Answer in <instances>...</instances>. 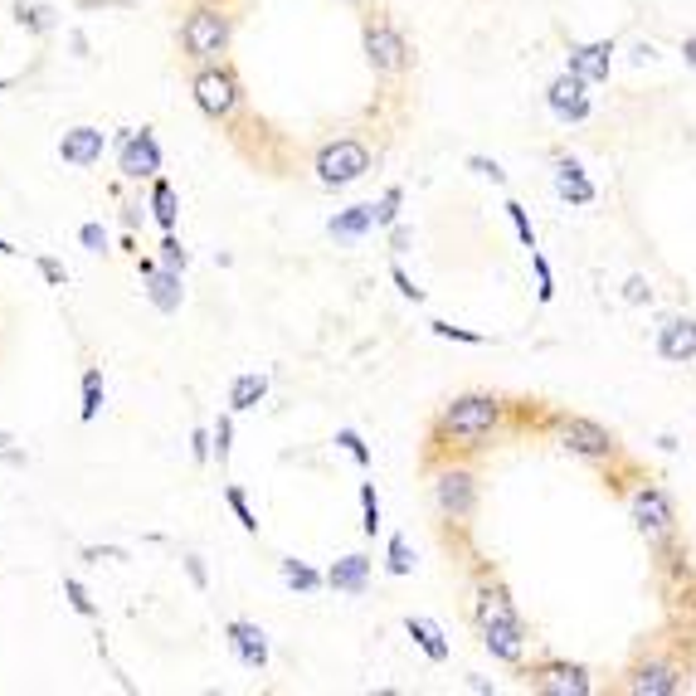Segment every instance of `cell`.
I'll return each mask as SVG.
<instances>
[{"label": "cell", "instance_id": "3957f363", "mask_svg": "<svg viewBox=\"0 0 696 696\" xmlns=\"http://www.w3.org/2000/svg\"><path fill=\"white\" fill-rule=\"evenodd\" d=\"M181 49L190 64H220L224 49H229V15H224L220 5H195L190 15H185L181 25Z\"/></svg>", "mask_w": 696, "mask_h": 696}, {"label": "cell", "instance_id": "74e56055", "mask_svg": "<svg viewBox=\"0 0 696 696\" xmlns=\"http://www.w3.org/2000/svg\"><path fill=\"white\" fill-rule=\"evenodd\" d=\"M210 434H215V458L229 463V448H234V424H229V414H220V424H215Z\"/></svg>", "mask_w": 696, "mask_h": 696}, {"label": "cell", "instance_id": "ba28073f", "mask_svg": "<svg viewBox=\"0 0 696 696\" xmlns=\"http://www.w3.org/2000/svg\"><path fill=\"white\" fill-rule=\"evenodd\" d=\"M370 171V151L361 147V142H331V147L317 151V181L331 185V190H341V185L361 181Z\"/></svg>", "mask_w": 696, "mask_h": 696}, {"label": "cell", "instance_id": "60d3db41", "mask_svg": "<svg viewBox=\"0 0 696 696\" xmlns=\"http://www.w3.org/2000/svg\"><path fill=\"white\" fill-rule=\"evenodd\" d=\"M190 453H195V463H210V458H215V434L195 429V434H190Z\"/></svg>", "mask_w": 696, "mask_h": 696}, {"label": "cell", "instance_id": "277c9868", "mask_svg": "<svg viewBox=\"0 0 696 696\" xmlns=\"http://www.w3.org/2000/svg\"><path fill=\"white\" fill-rule=\"evenodd\" d=\"M555 443L565 448V453H575V458H589V463H609L614 453H619V443L614 434L604 429V424H594L585 414H560L555 424Z\"/></svg>", "mask_w": 696, "mask_h": 696}, {"label": "cell", "instance_id": "2e32d148", "mask_svg": "<svg viewBox=\"0 0 696 696\" xmlns=\"http://www.w3.org/2000/svg\"><path fill=\"white\" fill-rule=\"evenodd\" d=\"M658 356L667 366H687L696 361V317H672L658 327Z\"/></svg>", "mask_w": 696, "mask_h": 696}, {"label": "cell", "instance_id": "4316f807", "mask_svg": "<svg viewBox=\"0 0 696 696\" xmlns=\"http://www.w3.org/2000/svg\"><path fill=\"white\" fill-rule=\"evenodd\" d=\"M15 15H20V25H25L30 35H49V30H54V10H49V5H25V0H20Z\"/></svg>", "mask_w": 696, "mask_h": 696}, {"label": "cell", "instance_id": "6da1fadb", "mask_svg": "<svg viewBox=\"0 0 696 696\" xmlns=\"http://www.w3.org/2000/svg\"><path fill=\"white\" fill-rule=\"evenodd\" d=\"M473 614H477V628H482V648H487L497 662L521 667L531 638H526V623H521V614H516L507 585L482 580V585H477V599H473Z\"/></svg>", "mask_w": 696, "mask_h": 696}, {"label": "cell", "instance_id": "e575fe53", "mask_svg": "<svg viewBox=\"0 0 696 696\" xmlns=\"http://www.w3.org/2000/svg\"><path fill=\"white\" fill-rule=\"evenodd\" d=\"M336 448H346L361 468H370V448H366V439H361L356 429H336Z\"/></svg>", "mask_w": 696, "mask_h": 696}, {"label": "cell", "instance_id": "ab89813d", "mask_svg": "<svg viewBox=\"0 0 696 696\" xmlns=\"http://www.w3.org/2000/svg\"><path fill=\"white\" fill-rule=\"evenodd\" d=\"M78 239H83V249H88V254H103V249H108V229H103V224H83V229H78Z\"/></svg>", "mask_w": 696, "mask_h": 696}, {"label": "cell", "instance_id": "8d00e7d4", "mask_svg": "<svg viewBox=\"0 0 696 696\" xmlns=\"http://www.w3.org/2000/svg\"><path fill=\"white\" fill-rule=\"evenodd\" d=\"M64 594H69V604H74V614H83V619H93V614H98V604L88 599V589L78 585V580H64Z\"/></svg>", "mask_w": 696, "mask_h": 696}, {"label": "cell", "instance_id": "7a4b0ae2", "mask_svg": "<svg viewBox=\"0 0 696 696\" xmlns=\"http://www.w3.org/2000/svg\"><path fill=\"white\" fill-rule=\"evenodd\" d=\"M497 424H502V400L473 390V395H453V400L439 409V419H434V439H453L458 448L477 453L482 443L497 434Z\"/></svg>", "mask_w": 696, "mask_h": 696}, {"label": "cell", "instance_id": "d590c367", "mask_svg": "<svg viewBox=\"0 0 696 696\" xmlns=\"http://www.w3.org/2000/svg\"><path fill=\"white\" fill-rule=\"evenodd\" d=\"M468 171L482 176V181H492V185H507V171H502L492 156H468Z\"/></svg>", "mask_w": 696, "mask_h": 696}, {"label": "cell", "instance_id": "603a6c76", "mask_svg": "<svg viewBox=\"0 0 696 696\" xmlns=\"http://www.w3.org/2000/svg\"><path fill=\"white\" fill-rule=\"evenodd\" d=\"M263 395H268V375H258V370H249V375H234V385H229V409H234V414L258 409Z\"/></svg>", "mask_w": 696, "mask_h": 696}, {"label": "cell", "instance_id": "5bb4252c", "mask_svg": "<svg viewBox=\"0 0 696 696\" xmlns=\"http://www.w3.org/2000/svg\"><path fill=\"white\" fill-rule=\"evenodd\" d=\"M103 151H108V132H103V127H69V132L59 137V161H64V166H78V171L98 166Z\"/></svg>", "mask_w": 696, "mask_h": 696}, {"label": "cell", "instance_id": "f546056e", "mask_svg": "<svg viewBox=\"0 0 696 696\" xmlns=\"http://www.w3.org/2000/svg\"><path fill=\"white\" fill-rule=\"evenodd\" d=\"M224 502H229V512L239 516V526H244L249 536H258V516L249 512V497H244V487H234V482H229V487H224Z\"/></svg>", "mask_w": 696, "mask_h": 696}, {"label": "cell", "instance_id": "f1b7e54d", "mask_svg": "<svg viewBox=\"0 0 696 696\" xmlns=\"http://www.w3.org/2000/svg\"><path fill=\"white\" fill-rule=\"evenodd\" d=\"M400 205H404V190H400V185H390V190L375 200V224H380V229L400 224Z\"/></svg>", "mask_w": 696, "mask_h": 696}, {"label": "cell", "instance_id": "f6af8a7d", "mask_svg": "<svg viewBox=\"0 0 696 696\" xmlns=\"http://www.w3.org/2000/svg\"><path fill=\"white\" fill-rule=\"evenodd\" d=\"M39 273H44V278H49L54 288H64V278H69V273H64V268H59L54 258H39Z\"/></svg>", "mask_w": 696, "mask_h": 696}, {"label": "cell", "instance_id": "f35d334b", "mask_svg": "<svg viewBox=\"0 0 696 696\" xmlns=\"http://www.w3.org/2000/svg\"><path fill=\"white\" fill-rule=\"evenodd\" d=\"M161 263H166V268H176V273L190 263V254L181 249V239H176V234H166V244H161Z\"/></svg>", "mask_w": 696, "mask_h": 696}, {"label": "cell", "instance_id": "f907efd6", "mask_svg": "<svg viewBox=\"0 0 696 696\" xmlns=\"http://www.w3.org/2000/svg\"><path fill=\"white\" fill-rule=\"evenodd\" d=\"M0 254H10V258H15V254H20V249H15V244H5V239H0Z\"/></svg>", "mask_w": 696, "mask_h": 696}, {"label": "cell", "instance_id": "1f68e13d", "mask_svg": "<svg viewBox=\"0 0 696 696\" xmlns=\"http://www.w3.org/2000/svg\"><path fill=\"white\" fill-rule=\"evenodd\" d=\"M361 516H366L361 531L375 536V531H380V497H375V482H361Z\"/></svg>", "mask_w": 696, "mask_h": 696}, {"label": "cell", "instance_id": "4fadbf2b", "mask_svg": "<svg viewBox=\"0 0 696 696\" xmlns=\"http://www.w3.org/2000/svg\"><path fill=\"white\" fill-rule=\"evenodd\" d=\"M137 273H142V283H147V297L156 312H181V273L176 268H166V263H156V258H137Z\"/></svg>", "mask_w": 696, "mask_h": 696}, {"label": "cell", "instance_id": "c3c4849f", "mask_svg": "<svg viewBox=\"0 0 696 696\" xmlns=\"http://www.w3.org/2000/svg\"><path fill=\"white\" fill-rule=\"evenodd\" d=\"M682 59H687V69H696V35L682 39Z\"/></svg>", "mask_w": 696, "mask_h": 696}, {"label": "cell", "instance_id": "9c48e42d", "mask_svg": "<svg viewBox=\"0 0 696 696\" xmlns=\"http://www.w3.org/2000/svg\"><path fill=\"white\" fill-rule=\"evenodd\" d=\"M434 507L448 521H468L477 512V477L468 468H439V477H434Z\"/></svg>", "mask_w": 696, "mask_h": 696}, {"label": "cell", "instance_id": "bcb514c9", "mask_svg": "<svg viewBox=\"0 0 696 696\" xmlns=\"http://www.w3.org/2000/svg\"><path fill=\"white\" fill-rule=\"evenodd\" d=\"M185 570H190L195 589H205V585H210V580H205V565H200V555H185Z\"/></svg>", "mask_w": 696, "mask_h": 696}, {"label": "cell", "instance_id": "44dd1931", "mask_svg": "<svg viewBox=\"0 0 696 696\" xmlns=\"http://www.w3.org/2000/svg\"><path fill=\"white\" fill-rule=\"evenodd\" d=\"M404 633L419 643V653L429 662H448V638H443V628L434 619H424V614H409L404 619Z\"/></svg>", "mask_w": 696, "mask_h": 696}, {"label": "cell", "instance_id": "7c38bea8", "mask_svg": "<svg viewBox=\"0 0 696 696\" xmlns=\"http://www.w3.org/2000/svg\"><path fill=\"white\" fill-rule=\"evenodd\" d=\"M628 692L633 696H672L682 692V667L672 658H648L628 672Z\"/></svg>", "mask_w": 696, "mask_h": 696}, {"label": "cell", "instance_id": "7402d4cb", "mask_svg": "<svg viewBox=\"0 0 696 696\" xmlns=\"http://www.w3.org/2000/svg\"><path fill=\"white\" fill-rule=\"evenodd\" d=\"M327 229L336 234V239H361V234H370V229H380V224H375V205H351V210L331 215Z\"/></svg>", "mask_w": 696, "mask_h": 696}, {"label": "cell", "instance_id": "30bf717a", "mask_svg": "<svg viewBox=\"0 0 696 696\" xmlns=\"http://www.w3.org/2000/svg\"><path fill=\"white\" fill-rule=\"evenodd\" d=\"M366 59L375 74H404L409 69V39L390 20H370L366 25Z\"/></svg>", "mask_w": 696, "mask_h": 696}, {"label": "cell", "instance_id": "836d02e7", "mask_svg": "<svg viewBox=\"0 0 696 696\" xmlns=\"http://www.w3.org/2000/svg\"><path fill=\"white\" fill-rule=\"evenodd\" d=\"M429 327H434V336H443V341H463V346H487V336H482V331L453 327V322H429Z\"/></svg>", "mask_w": 696, "mask_h": 696}, {"label": "cell", "instance_id": "4dcf8cb0", "mask_svg": "<svg viewBox=\"0 0 696 696\" xmlns=\"http://www.w3.org/2000/svg\"><path fill=\"white\" fill-rule=\"evenodd\" d=\"M531 273H536V297L550 302V297H555V273H550V263L541 249H531Z\"/></svg>", "mask_w": 696, "mask_h": 696}, {"label": "cell", "instance_id": "816d5d0a", "mask_svg": "<svg viewBox=\"0 0 696 696\" xmlns=\"http://www.w3.org/2000/svg\"><path fill=\"white\" fill-rule=\"evenodd\" d=\"M5 448H10V434H0V453H5Z\"/></svg>", "mask_w": 696, "mask_h": 696}, {"label": "cell", "instance_id": "7bdbcfd3", "mask_svg": "<svg viewBox=\"0 0 696 696\" xmlns=\"http://www.w3.org/2000/svg\"><path fill=\"white\" fill-rule=\"evenodd\" d=\"M648 297H653V288H648V278H638V273H633V278L623 283V302H633V307H643Z\"/></svg>", "mask_w": 696, "mask_h": 696}, {"label": "cell", "instance_id": "ee69618b", "mask_svg": "<svg viewBox=\"0 0 696 696\" xmlns=\"http://www.w3.org/2000/svg\"><path fill=\"white\" fill-rule=\"evenodd\" d=\"M409 244H414V229H409V224H390V249H395V254H404Z\"/></svg>", "mask_w": 696, "mask_h": 696}, {"label": "cell", "instance_id": "ffe728a7", "mask_svg": "<svg viewBox=\"0 0 696 696\" xmlns=\"http://www.w3.org/2000/svg\"><path fill=\"white\" fill-rule=\"evenodd\" d=\"M327 585L336 594H366L370 585V555H341L327 570Z\"/></svg>", "mask_w": 696, "mask_h": 696}, {"label": "cell", "instance_id": "cb8c5ba5", "mask_svg": "<svg viewBox=\"0 0 696 696\" xmlns=\"http://www.w3.org/2000/svg\"><path fill=\"white\" fill-rule=\"evenodd\" d=\"M278 575H283V585L288 589H297V594H317V589L327 585V575H317L312 565H302V560H278Z\"/></svg>", "mask_w": 696, "mask_h": 696}, {"label": "cell", "instance_id": "ac0fdd59", "mask_svg": "<svg viewBox=\"0 0 696 696\" xmlns=\"http://www.w3.org/2000/svg\"><path fill=\"white\" fill-rule=\"evenodd\" d=\"M229 648H234V658L244 662V667H254V672H263L268 667V633L258 628V623H244V619H234L229 628Z\"/></svg>", "mask_w": 696, "mask_h": 696}, {"label": "cell", "instance_id": "d6986e66", "mask_svg": "<svg viewBox=\"0 0 696 696\" xmlns=\"http://www.w3.org/2000/svg\"><path fill=\"white\" fill-rule=\"evenodd\" d=\"M555 190H560L565 205H594L599 200V190H594V181L585 176V166L575 156H560L555 161Z\"/></svg>", "mask_w": 696, "mask_h": 696}, {"label": "cell", "instance_id": "681fc988", "mask_svg": "<svg viewBox=\"0 0 696 696\" xmlns=\"http://www.w3.org/2000/svg\"><path fill=\"white\" fill-rule=\"evenodd\" d=\"M468 687H473L477 696H487V692H497V687H492V682H487V677H468Z\"/></svg>", "mask_w": 696, "mask_h": 696}, {"label": "cell", "instance_id": "b9f144b4", "mask_svg": "<svg viewBox=\"0 0 696 696\" xmlns=\"http://www.w3.org/2000/svg\"><path fill=\"white\" fill-rule=\"evenodd\" d=\"M390 278H395V288H400V297H409V302H424V288H419V283H414V278L404 273L400 263L390 268Z\"/></svg>", "mask_w": 696, "mask_h": 696}, {"label": "cell", "instance_id": "8992f818", "mask_svg": "<svg viewBox=\"0 0 696 696\" xmlns=\"http://www.w3.org/2000/svg\"><path fill=\"white\" fill-rule=\"evenodd\" d=\"M628 512L638 521V531L653 541V546H667L672 536H677V512H672V497L662 492V487H638L633 497H628Z\"/></svg>", "mask_w": 696, "mask_h": 696}, {"label": "cell", "instance_id": "83f0119b", "mask_svg": "<svg viewBox=\"0 0 696 696\" xmlns=\"http://www.w3.org/2000/svg\"><path fill=\"white\" fill-rule=\"evenodd\" d=\"M385 570L390 575H414V550L404 536H390V546H385Z\"/></svg>", "mask_w": 696, "mask_h": 696}, {"label": "cell", "instance_id": "d6a6232c", "mask_svg": "<svg viewBox=\"0 0 696 696\" xmlns=\"http://www.w3.org/2000/svg\"><path fill=\"white\" fill-rule=\"evenodd\" d=\"M507 210V220H512V229H516V239H521V249H536V229H531V220H526V210L516 205V200H507L502 205Z\"/></svg>", "mask_w": 696, "mask_h": 696}, {"label": "cell", "instance_id": "5b68a950", "mask_svg": "<svg viewBox=\"0 0 696 696\" xmlns=\"http://www.w3.org/2000/svg\"><path fill=\"white\" fill-rule=\"evenodd\" d=\"M190 93H195V108L205 112V117H215V122L234 117V112H239V103H244V88H239V78L229 74L224 64H205V69L195 74V83H190Z\"/></svg>", "mask_w": 696, "mask_h": 696}, {"label": "cell", "instance_id": "d4e9b609", "mask_svg": "<svg viewBox=\"0 0 696 696\" xmlns=\"http://www.w3.org/2000/svg\"><path fill=\"white\" fill-rule=\"evenodd\" d=\"M151 215H156V224L171 234L176 229V190H171V181H151Z\"/></svg>", "mask_w": 696, "mask_h": 696}, {"label": "cell", "instance_id": "e0dca14e", "mask_svg": "<svg viewBox=\"0 0 696 696\" xmlns=\"http://www.w3.org/2000/svg\"><path fill=\"white\" fill-rule=\"evenodd\" d=\"M570 74H580L594 88V83H609V69H614V44L609 39H594V44H575L570 59H565Z\"/></svg>", "mask_w": 696, "mask_h": 696}, {"label": "cell", "instance_id": "52a82bcc", "mask_svg": "<svg viewBox=\"0 0 696 696\" xmlns=\"http://www.w3.org/2000/svg\"><path fill=\"white\" fill-rule=\"evenodd\" d=\"M521 682H526V692H541V696H589L594 692V682H589V672L580 662H536V667L521 672Z\"/></svg>", "mask_w": 696, "mask_h": 696}, {"label": "cell", "instance_id": "9a60e30c", "mask_svg": "<svg viewBox=\"0 0 696 696\" xmlns=\"http://www.w3.org/2000/svg\"><path fill=\"white\" fill-rule=\"evenodd\" d=\"M585 88H589L585 78L565 69V74H560V78H555V83L546 88L550 112H555L560 122H585V117H589V93H585Z\"/></svg>", "mask_w": 696, "mask_h": 696}, {"label": "cell", "instance_id": "7dc6e473", "mask_svg": "<svg viewBox=\"0 0 696 696\" xmlns=\"http://www.w3.org/2000/svg\"><path fill=\"white\" fill-rule=\"evenodd\" d=\"M83 555H88V560H127V555H122V550H98V546H88V550H83Z\"/></svg>", "mask_w": 696, "mask_h": 696}, {"label": "cell", "instance_id": "8fae6325", "mask_svg": "<svg viewBox=\"0 0 696 696\" xmlns=\"http://www.w3.org/2000/svg\"><path fill=\"white\" fill-rule=\"evenodd\" d=\"M117 166H122L127 181H156L161 176V147H156L151 127L117 137Z\"/></svg>", "mask_w": 696, "mask_h": 696}, {"label": "cell", "instance_id": "484cf974", "mask_svg": "<svg viewBox=\"0 0 696 696\" xmlns=\"http://www.w3.org/2000/svg\"><path fill=\"white\" fill-rule=\"evenodd\" d=\"M98 409H103V370L88 366V370H83V409H78V419H83V424H93V419H98Z\"/></svg>", "mask_w": 696, "mask_h": 696}]
</instances>
